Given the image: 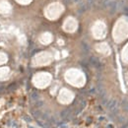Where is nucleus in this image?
<instances>
[{
    "instance_id": "nucleus-3",
    "label": "nucleus",
    "mask_w": 128,
    "mask_h": 128,
    "mask_svg": "<svg viewBox=\"0 0 128 128\" xmlns=\"http://www.w3.org/2000/svg\"><path fill=\"white\" fill-rule=\"evenodd\" d=\"M62 10H63V7H62L61 4L53 3V4H50L47 7V9L45 11V15H46L47 18H49L51 20H54L62 13Z\"/></svg>"
},
{
    "instance_id": "nucleus-7",
    "label": "nucleus",
    "mask_w": 128,
    "mask_h": 128,
    "mask_svg": "<svg viewBox=\"0 0 128 128\" xmlns=\"http://www.w3.org/2000/svg\"><path fill=\"white\" fill-rule=\"evenodd\" d=\"M73 99V95L71 92H69L68 90H63L61 91L60 93V96H59V100L60 102H63V103H67V102H70Z\"/></svg>"
},
{
    "instance_id": "nucleus-12",
    "label": "nucleus",
    "mask_w": 128,
    "mask_h": 128,
    "mask_svg": "<svg viewBox=\"0 0 128 128\" xmlns=\"http://www.w3.org/2000/svg\"><path fill=\"white\" fill-rule=\"evenodd\" d=\"M126 79H127V82H128V73H127V75H126Z\"/></svg>"
},
{
    "instance_id": "nucleus-1",
    "label": "nucleus",
    "mask_w": 128,
    "mask_h": 128,
    "mask_svg": "<svg viewBox=\"0 0 128 128\" xmlns=\"http://www.w3.org/2000/svg\"><path fill=\"white\" fill-rule=\"evenodd\" d=\"M113 40L116 43H121L128 38V17L122 16L120 17L115 25L113 27L112 31Z\"/></svg>"
},
{
    "instance_id": "nucleus-10",
    "label": "nucleus",
    "mask_w": 128,
    "mask_h": 128,
    "mask_svg": "<svg viewBox=\"0 0 128 128\" xmlns=\"http://www.w3.org/2000/svg\"><path fill=\"white\" fill-rule=\"evenodd\" d=\"M121 58H122V61L124 63L128 64V43L124 46V48L122 49L121 52Z\"/></svg>"
},
{
    "instance_id": "nucleus-9",
    "label": "nucleus",
    "mask_w": 128,
    "mask_h": 128,
    "mask_svg": "<svg viewBox=\"0 0 128 128\" xmlns=\"http://www.w3.org/2000/svg\"><path fill=\"white\" fill-rule=\"evenodd\" d=\"M97 49L102 52L103 54H109L110 53V49H109V46L106 44V43H101V44H98L97 45Z\"/></svg>"
},
{
    "instance_id": "nucleus-5",
    "label": "nucleus",
    "mask_w": 128,
    "mask_h": 128,
    "mask_svg": "<svg viewBox=\"0 0 128 128\" xmlns=\"http://www.w3.org/2000/svg\"><path fill=\"white\" fill-rule=\"evenodd\" d=\"M50 75L48 74H44V73H41V74H38L37 76L35 77V80L34 82L36 83L37 87H40V88H43V87H46V85L49 83L50 81Z\"/></svg>"
},
{
    "instance_id": "nucleus-2",
    "label": "nucleus",
    "mask_w": 128,
    "mask_h": 128,
    "mask_svg": "<svg viewBox=\"0 0 128 128\" xmlns=\"http://www.w3.org/2000/svg\"><path fill=\"white\" fill-rule=\"evenodd\" d=\"M65 77H66V80L69 83H71V84H73L75 86H78V87L82 86L84 84V82H85L83 74L81 72L77 71V70H74V69L68 71L66 73V76Z\"/></svg>"
},
{
    "instance_id": "nucleus-4",
    "label": "nucleus",
    "mask_w": 128,
    "mask_h": 128,
    "mask_svg": "<svg viewBox=\"0 0 128 128\" xmlns=\"http://www.w3.org/2000/svg\"><path fill=\"white\" fill-rule=\"evenodd\" d=\"M93 35L96 39H102L106 35V26L103 22H97L93 28Z\"/></svg>"
},
{
    "instance_id": "nucleus-11",
    "label": "nucleus",
    "mask_w": 128,
    "mask_h": 128,
    "mask_svg": "<svg viewBox=\"0 0 128 128\" xmlns=\"http://www.w3.org/2000/svg\"><path fill=\"white\" fill-rule=\"evenodd\" d=\"M41 42L43 43H48L49 42H51V36L49 34H44L42 36L41 38Z\"/></svg>"
},
{
    "instance_id": "nucleus-8",
    "label": "nucleus",
    "mask_w": 128,
    "mask_h": 128,
    "mask_svg": "<svg viewBox=\"0 0 128 128\" xmlns=\"http://www.w3.org/2000/svg\"><path fill=\"white\" fill-rule=\"evenodd\" d=\"M77 28L76 21L73 18H69L66 20L65 24H64V30L66 32H74Z\"/></svg>"
},
{
    "instance_id": "nucleus-6",
    "label": "nucleus",
    "mask_w": 128,
    "mask_h": 128,
    "mask_svg": "<svg viewBox=\"0 0 128 128\" xmlns=\"http://www.w3.org/2000/svg\"><path fill=\"white\" fill-rule=\"evenodd\" d=\"M50 59L51 57L48 53L43 52V53H40L39 55H37V57L35 59V62H36L37 65H44V64H48Z\"/></svg>"
}]
</instances>
